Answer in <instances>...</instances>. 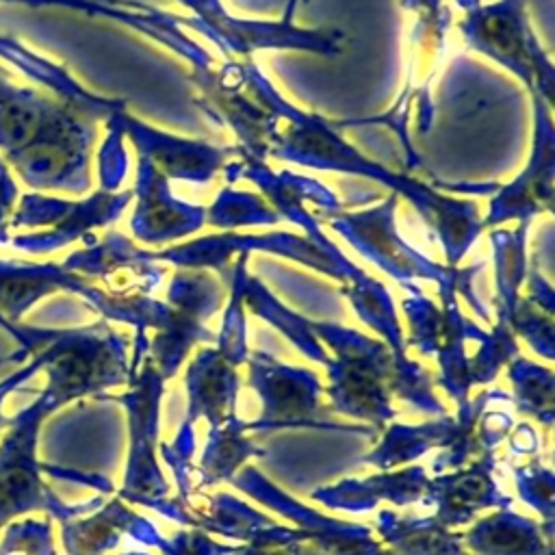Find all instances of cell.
<instances>
[{"label": "cell", "mask_w": 555, "mask_h": 555, "mask_svg": "<svg viewBox=\"0 0 555 555\" xmlns=\"http://www.w3.org/2000/svg\"><path fill=\"white\" fill-rule=\"evenodd\" d=\"M2 234H4V225H2V223H0V238H4V236H2Z\"/></svg>", "instance_id": "obj_4"}, {"label": "cell", "mask_w": 555, "mask_h": 555, "mask_svg": "<svg viewBox=\"0 0 555 555\" xmlns=\"http://www.w3.org/2000/svg\"><path fill=\"white\" fill-rule=\"evenodd\" d=\"M13 197H15V184L11 182V178L7 173V167L0 160V223H2V219L7 215V210L11 208Z\"/></svg>", "instance_id": "obj_3"}, {"label": "cell", "mask_w": 555, "mask_h": 555, "mask_svg": "<svg viewBox=\"0 0 555 555\" xmlns=\"http://www.w3.org/2000/svg\"><path fill=\"white\" fill-rule=\"evenodd\" d=\"M50 525L39 520H17L7 525L0 555H50Z\"/></svg>", "instance_id": "obj_2"}, {"label": "cell", "mask_w": 555, "mask_h": 555, "mask_svg": "<svg viewBox=\"0 0 555 555\" xmlns=\"http://www.w3.org/2000/svg\"><path fill=\"white\" fill-rule=\"evenodd\" d=\"M65 397L54 388H46L28 408L9 418L0 440V529L33 509L74 514L80 507H65L46 488L41 479L43 466L37 462V440L41 423L54 412Z\"/></svg>", "instance_id": "obj_1"}]
</instances>
